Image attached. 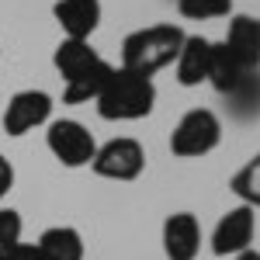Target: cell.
Returning <instances> with one entry per match:
<instances>
[{
    "label": "cell",
    "mask_w": 260,
    "mask_h": 260,
    "mask_svg": "<svg viewBox=\"0 0 260 260\" xmlns=\"http://www.w3.org/2000/svg\"><path fill=\"white\" fill-rule=\"evenodd\" d=\"M208 59H212V42L205 35H187L177 56V83L180 87H201L208 80Z\"/></svg>",
    "instance_id": "8fae6325"
},
{
    "label": "cell",
    "mask_w": 260,
    "mask_h": 260,
    "mask_svg": "<svg viewBox=\"0 0 260 260\" xmlns=\"http://www.w3.org/2000/svg\"><path fill=\"white\" fill-rule=\"evenodd\" d=\"M45 146H49V153H52L62 167H70V170L90 167L94 153H98V142H94V136L87 132V125H80V121H73V118L49 121Z\"/></svg>",
    "instance_id": "277c9868"
},
{
    "label": "cell",
    "mask_w": 260,
    "mask_h": 260,
    "mask_svg": "<svg viewBox=\"0 0 260 260\" xmlns=\"http://www.w3.org/2000/svg\"><path fill=\"white\" fill-rule=\"evenodd\" d=\"M7 260H42V253H39L35 243H18V246L7 253Z\"/></svg>",
    "instance_id": "ffe728a7"
},
{
    "label": "cell",
    "mask_w": 260,
    "mask_h": 260,
    "mask_svg": "<svg viewBox=\"0 0 260 260\" xmlns=\"http://www.w3.org/2000/svg\"><path fill=\"white\" fill-rule=\"evenodd\" d=\"M184 39L187 35L180 31L177 24H149V28H139V31L125 35V42H121V70L153 80V73H160L163 66L177 62Z\"/></svg>",
    "instance_id": "6da1fadb"
},
{
    "label": "cell",
    "mask_w": 260,
    "mask_h": 260,
    "mask_svg": "<svg viewBox=\"0 0 260 260\" xmlns=\"http://www.w3.org/2000/svg\"><path fill=\"white\" fill-rule=\"evenodd\" d=\"M229 187H233V194L240 198V205H246V208L257 212L260 208V153H253V156L233 174Z\"/></svg>",
    "instance_id": "2e32d148"
},
{
    "label": "cell",
    "mask_w": 260,
    "mask_h": 260,
    "mask_svg": "<svg viewBox=\"0 0 260 260\" xmlns=\"http://www.w3.org/2000/svg\"><path fill=\"white\" fill-rule=\"evenodd\" d=\"M219 142H222L219 115L208 108H191L170 132V153L180 160H194V156H208Z\"/></svg>",
    "instance_id": "3957f363"
},
{
    "label": "cell",
    "mask_w": 260,
    "mask_h": 260,
    "mask_svg": "<svg viewBox=\"0 0 260 260\" xmlns=\"http://www.w3.org/2000/svg\"><path fill=\"white\" fill-rule=\"evenodd\" d=\"M42 260H83V236L73 225H52L39 236Z\"/></svg>",
    "instance_id": "4fadbf2b"
},
{
    "label": "cell",
    "mask_w": 260,
    "mask_h": 260,
    "mask_svg": "<svg viewBox=\"0 0 260 260\" xmlns=\"http://www.w3.org/2000/svg\"><path fill=\"white\" fill-rule=\"evenodd\" d=\"M94 62H101V52L90 45V42H80V39H62L52 52V66L59 70V77L66 83L77 80L80 73H87Z\"/></svg>",
    "instance_id": "7c38bea8"
},
{
    "label": "cell",
    "mask_w": 260,
    "mask_h": 260,
    "mask_svg": "<svg viewBox=\"0 0 260 260\" xmlns=\"http://www.w3.org/2000/svg\"><path fill=\"white\" fill-rule=\"evenodd\" d=\"M94 104H98V115L104 121H139L156 108V83L149 77L115 66Z\"/></svg>",
    "instance_id": "7a4b0ae2"
},
{
    "label": "cell",
    "mask_w": 260,
    "mask_h": 260,
    "mask_svg": "<svg viewBox=\"0 0 260 260\" xmlns=\"http://www.w3.org/2000/svg\"><path fill=\"white\" fill-rule=\"evenodd\" d=\"M201 250V225L191 212H174L163 219V253L167 260H194Z\"/></svg>",
    "instance_id": "9c48e42d"
},
{
    "label": "cell",
    "mask_w": 260,
    "mask_h": 260,
    "mask_svg": "<svg viewBox=\"0 0 260 260\" xmlns=\"http://www.w3.org/2000/svg\"><path fill=\"white\" fill-rule=\"evenodd\" d=\"M233 260H260V250H253V246H250V250H243V253H236Z\"/></svg>",
    "instance_id": "44dd1931"
},
{
    "label": "cell",
    "mask_w": 260,
    "mask_h": 260,
    "mask_svg": "<svg viewBox=\"0 0 260 260\" xmlns=\"http://www.w3.org/2000/svg\"><path fill=\"white\" fill-rule=\"evenodd\" d=\"M90 170L104 180H136L146 170V149L139 139H128V136L108 139L104 146H98Z\"/></svg>",
    "instance_id": "5b68a950"
},
{
    "label": "cell",
    "mask_w": 260,
    "mask_h": 260,
    "mask_svg": "<svg viewBox=\"0 0 260 260\" xmlns=\"http://www.w3.org/2000/svg\"><path fill=\"white\" fill-rule=\"evenodd\" d=\"M11 187H14V167H11V160L0 153V201L11 194Z\"/></svg>",
    "instance_id": "d6986e66"
},
{
    "label": "cell",
    "mask_w": 260,
    "mask_h": 260,
    "mask_svg": "<svg viewBox=\"0 0 260 260\" xmlns=\"http://www.w3.org/2000/svg\"><path fill=\"white\" fill-rule=\"evenodd\" d=\"M253 236H257V212L246 208V205H236V208H229L215 222V229H212V253L215 257H236V253L253 246Z\"/></svg>",
    "instance_id": "8992f818"
},
{
    "label": "cell",
    "mask_w": 260,
    "mask_h": 260,
    "mask_svg": "<svg viewBox=\"0 0 260 260\" xmlns=\"http://www.w3.org/2000/svg\"><path fill=\"white\" fill-rule=\"evenodd\" d=\"M177 11L191 21H212L233 14V0H177Z\"/></svg>",
    "instance_id": "e0dca14e"
},
{
    "label": "cell",
    "mask_w": 260,
    "mask_h": 260,
    "mask_svg": "<svg viewBox=\"0 0 260 260\" xmlns=\"http://www.w3.org/2000/svg\"><path fill=\"white\" fill-rule=\"evenodd\" d=\"M52 14L66 31V39L90 42V35L101 24V0H56Z\"/></svg>",
    "instance_id": "30bf717a"
},
{
    "label": "cell",
    "mask_w": 260,
    "mask_h": 260,
    "mask_svg": "<svg viewBox=\"0 0 260 260\" xmlns=\"http://www.w3.org/2000/svg\"><path fill=\"white\" fill-rule=\"evenodd\" d=\"M111 70H115V66H111L108 59L94 62L87 73H80L77 80L66 83V90H62V104H87V101H98L104 80L111 77Z\"/></svg>",
    "instance_id": "9a60e30c"
},
{
    "label": "cell",
    "mask_w": 260,
    "mask_h": 260,
    "mask_svg": "<svg viewBox=\"0 0 260 260\" xmlns=\"http://www.w3.org/2000/svg\"><path fill=\"white\" fill-rule=\"evenodd\" d=\"M222 45H225V52L233 56V62L243 73H257L260 70V18L236 14L229 21V31H225Z\"/></svg>",
    "instance_id": "ba28073f"
},
{
    "label": "cell",
    "mask_w": 260,
    "mask_h": 260,
    "mask_svg": "<svg viewBox=\"0 0 260 260\" xmlns=\"http://www.w3.org/2000/svg\"><path fill=\"white\" fill-rule=\"evenodd\" d=\"M52 121V98L45 90H18L14 98L7 101V111H4V132L7 136H28L35 132L39 125Z\"/></svg>",
    "instance_id": "52a82bcc"
},
{
    "label": "cell",
    "mask_w": 260,
    "mask_h": 260,
    "mask_svg": "<svg viewBox=\"0 0 260 260\" xmlns=\"http://www.w3.org/2000/svg\"><path fill=\"white\" fill-rule=\"evenodd\" d=\"M246 77H250V73H243L240 66L233 62V56L225 52V45H222V42H212V59H208V80H205V83H212V87H215L219 94H225V98H229V94H233V90H236V87H240V83L246 80Z\"/></svg>",
    "instance_id": "5bb4252c"
},
{
    "label": "cell",
    "mask_w": 260,
    "mask_h": 260,
    "mask_svg": "<svg viewBox=\"0 0 260 260\" xmlns=\"http://www.w3.org/2000/svg\"><path fill=\"white\" fill-rule=\"evenodd\" d=\"M21 229H24V222L14 208H0V260H7V253L18 246L21 240Z\"/></svg>",
    "instance_id": "ac0fdd59"
}]
</instances>
